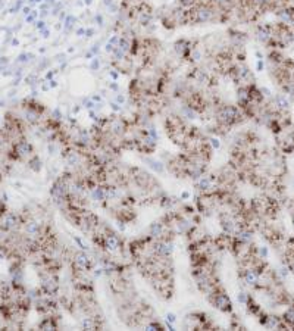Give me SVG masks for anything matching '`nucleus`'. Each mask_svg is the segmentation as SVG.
<instances>
[{"label": "nucleus", "instance_id": "4be33fe9", "mask_svg": "<svg viewBox=\"0 0 294 331\" xmlns=\"http://www.w3.org/2000/svg\"><path fill=\"white\" fill-rule=\"evenodd\" d=\"M273 103H275V107L279 112H285V111L290 109V100L285 97V94H276L273 97Z\"/></svg>", "mask_w": 294, "mask_h": 331}, {"label": "nucleus", "instance_id": "ddd939ff", "mask_svg": "<svg viewBox=\"0 0 294 331\" xmlns=\"http://www.w3.org/2000/svg\"><path fill=\"white\" fill-rule=\"evenodd\" d=\"M215 181H216V175H206V174H203V175L196 181V188H197L200 193L208 194V193H212V191H213V188H216Z\"/></svg>", "mask_w": 294, "mask_h": 331}, {"label": "nucleus", "instance_id": "72a5a7b5", "mask_svg": "<svg viewBox=\"0 0 294 331\" xmlns=\"http://www.w3.org/2000/svg\"><path fill=\"white\" fill-rule=\"evenodd\" d=\"M90 68H91L93 71H97V69L100 68V61H99V58H94V59L91 61V65H90Z\"/></svg>", "mask_w": 294, "mask_h": 331}, {"label": "nucleus", "instance_id": "8fccbe9b", "mask_svg": "<svg viewBox=\"0 0 294 331\" xmlns=\"http://www.w3.org/2000/svg\"><path fill=\"white\" fill-rule=\"evenodd\" d=\"M80 109H81V107H80V106L77 104V106H75V107L72 109V112H74V114H78V112H80Z\"/></svg>", "mask_w": 294, "mask_h": 331}, {"label": "nucleus", "instance_id": "864d4df0", "mask_svg": "<svg viewBox=\"0 0 294 331\" xmlns=\"http://www.w3.org/2000/svg\"><path fill=\"white\" fill-rule=\"evenodd\" d=\"M291 221H293V224H294V212L291 213Z\"/></svg>", "mask_w": 294, "mask_h": 331}, {"label": "nucleus", "instance_id": "5701e85b", "mask_svg": "<svg viewBox=\"0 0 294 331\" xmlns=\"http://www.w3.org/2000/svg\"><path fill=\"white\" fill-rule=\"evenodd\" d=\"M81 327L84 330H97V328H102V325L97 322L96 318H91V316H84L81 319Z\"/></svg>", "mask_w": 294, "mask_h": 331}, {"label": "nucleus", "instance_id": "aec40b11", "mask_svg": "<svg viewBox=\"0 0 294 331\" xmlns=\"http://www.w3.org/2000/svg\"><path fill=\"white\" fill-rule=\"evenodd\" d=\"M58 327H59V324L53 315H44V318L39 322L40 330H58Z\"/></svg>", "mask_w": 294, "mask_h": 331}, {"label": "nucleus", "instance_id": "09e8293b", "mask_svg": "<svg viewBox=\"0 0 294 331\" xmlns=\"http://www.w3.org/2000/svg\"><path fill=\"white\" fill-rule=\"evenodd\" d=\"M77 36H80V37H81V36H85V28H80V30L77 31Z\"/></svg>", "mask_w": 294, "mask_h": 331}, {"label": "nucleus", "instance_id": "dca6fc26", "mask_svg": "<svg viewBox=\"0 0 294 331\" xmlns=\"http://www.w3.org/2000/svg\"><path fill=\"white\" fill-rule=\"evenodd\" d=\"M209 2L216 9H219L221 12H224L230 17L240 5V0H209Z\"/></svg>", "mask_w": 294, "mask_h": 331}, {"label": "nucleus", "instance_id": "ea45409f", "mask_svg": "<svg viewBox=\"0 0 294 331\" xmlns=\"http://www.w3.org/2000/svg\"><path fill=\"white\" fill-rule=\"evenodd\" d=\"M109 90H112V91H118V90H119V87H118L116 81H112V83L109 84Z\"/></svg>", "mask_w": 294, "mask_h": 331}, {"label": "nucleus", "instance_id": "a18cd8bd", "mask_svg": "<svg viewBox=\"0 0 294 331\" xmlns=\"http://www.w3.org/2000/svg\"><path fill=\"white\" fill-rule=\"evenodd\" d=\"M91 99L96 102V103H102V97L99 96V94H94V96H91Z\"/></svg>", "mask_w": 294, "mask_h": 331}, {"label": "nucleus", "instance_id": "58836bf2", "mask_svg": "<svg viewBox=\"0 0 294 331\" xmlns=\"http://www.w3.org/2000/svg\"><path fill=\"white\" fill-rule=\"evenodd\" d=\"M109 74H110V77H112V80H113V81H116V80H118V77H119V72H118L116 69L110 71Z\"/></svg>", "mask_w": 294, "mask_h": 331}, {"label": "nucleus", "instance_id": "f704fd0d", "mask_svg": "<svg viewBox=\"0 0 294 331\" xmlns=\"http://www.w3.org/2000/svg\"><path fill=\"white\" fill-rule=\"evenodd\" d=\"M116 227H118V230H119L121 233H124V231L126 230L125 221H122V219H118V221H116Z\"/></svg>", "mask_w": 294, "mask_h": 331}, {"label": "nucleus", "instance_id": "c756f323", "mask_svg": "<svg viewBox=\"0 0 294 331\" xmlns=\"http://www.w3.org/2000/svg\"><path fill=\"white\" fill-rule=\"evenodd\" d=\"M83 104H84L85 109H88V111H91V109H94L96 107V102L90 97H87V99H83Z\"/></svg>", "mask_w": 294, "mask_h": 331}, {"label": "nucleus", "instance_id": "3c124183", "mask_svg": "<svg viewBox=\"0 0 294 331\" xmlns=\"http://www.w3.org/2000/svg\"><path fill=\"white\" fill-rule=\"evenodd\" d=\"M53 74H55V72H49V74H47V78H53Z\"/></svg>", "mask_w": 294, "mask_h": 331}, {"label": "nucleus", "instance_id": "2f4dec72", "mask_svg": "<svg viewBox=\"0 0 294 331\" xmlns=\"http://www.w3.org/2000/svg\"><path fill=\"white\" fill-rule=\"evenodd\" d=\"M165 321H167V322H171V324H177L178 318H177V315H175V313L168 312V313L165 315Z\"/></svg>", "mask_w": 294, "mask_h": 331}, {"label": "nucleus", "instance_id": "39448f33", "mask_svg": "<svg viewBox=\"0 0 294 331\" xmlns=\"http://www.w3.org/2000/svg\"><path fill=\"white\" fill-rule=\"evenodd\" d=\"M208 300L212 303L213 308H216V309L224 312V313H231L232 312L231 299L221 287H216V290L208 296Z\"/></svg>", "mask_w": 294, "mask_h": 331}, {"label": "nucleus", "instance_id": "2eb2a0df", "mask_svg": "<svg viewBox=\"0 0 294 331\" xmlns=\"http://www.w3.org/2000/svg\"><path fill=\"white\" fill-rule=\"evenodd\" d=\"M228 40L231 44L230 46L231 49H240V47H244V44L247 43V34L243 33V31L230 28L228 30Z\"/></svg>", "mask_w": 294, "mask_h": 331}, {"label": "nucleus", "instance_id": "f257e3e1", "mask_svg": "<svg viewBox=\"0 0 294 331\" xmlns=\"http://www.w3.org/2000/svg\"><path fill=\"white\" fill-rule=\"evenodd\" d=\"M244 118H247V115L238 104H218L215 107V123L227 131L234 125L240 124Z\"/></svg>", "mask_w": 294, "mask_h": 331}, {"label": "nucleus", "instance_id": "c03bdc74", "mask_svg": "<svg viewBox=\"0 0 294 331\" xmlns=\"http://www.w3.org/2000/svg\"><path fill=\"white\" fill-rule=\"evenodd\" d=\"M93 34H94V30H93V28H87V30H85V37H93Z\"/></svg>", "mask_w": 294, "mask_h": 331}, {"label": "nucleus", "instance_id": "0eeeda50", "mask_svg": "<svg viewBox=\"0 0 294 331\" xmlns=\"http://www.w3.org/2000/svg\"><path fill=\"white\" fill-rule=\"evenodd\" d=\"M187 78L191 84H196L200 87H208V85L210 87L213 84V75L209 74L205 68H200V66H194L189 72Z\"/></svg>", "mask_w": 294, "mask_h": 331}, {"label": "nucleus", "instance_id": "b1692460", "mask_svg": "<svg viewBox=\"0 0 294 331\" xmlns=\"http://www.w3.org/2000/svg\"><path fill=\"white\" fill-rule=\"evenodd\" d=\"M146 164H149V166L153 169V171H156L158 174H162L164 171H165V166L164 164H161L159 161H155V159H152V158H146V159H143Z\"/></svg>", "mask_w": 294, "mask_h": 331}, {"label": "nucleus", "instance_id": "7ed1b4c3", "mask_svg": "<svg viewBox=\"0 0 294 331\" xmlns=\"http://www.w3.org/2000/svg\"><path fill=\"white\" fill-rule=\"evenodd\" d=\"M36 149L25 137L15 142L12 147V162H25L30 164L36 158Z\"/></svg>", "mask_w": 294, "mask_h": 331}, {"label": "nucleus", "instance_id": "c9c22d12", "mask_svg": "<svg viewBox=\"0 0 294 331\" xmlns=\"http://www.w3.org/2000/svg\"><path fill=\"white\" fill-rule=\"evenodd\" d=\"M109 106H110V109H112L113 112H121V109H122V107H121V104L116 103V102H110Z\"/></svg>", "mask_w": 294, "mask_h": 331}, {"label": "nucleus", "instance_id": "a211bd4d", "mask_svg": "<svg viewBox=\"0 0 294 331\" xmlns=\"http://www.w3.org/2000/svg\"><path fill=\"white\" fill-rule=\"evenodd\" d=\"M234 239H235V242H238L241 245H252L253 233L247 227H244L235 233Z\"/></svg>", "mask_w": 294, "mask_h": 331}, {"label": "nucleus", "instance_id": "473e14b6", "mask_svg": "<svg viewBox=\"0 0 294 331\" xmlns=\"http://www.w3.org/2000/svg\"><path fill=\"white\" fill-rule=\"evenodd\" d=\"M74 24H75V18H74V17H68V18H66V22H65V30H66V31L72 30Z\"/></svg>", "mask_w": 294, "mask_h": 331}, {"label": "nucleus", "instance_id": "f03ea898", "mask_svg": "<svg viewBox=\"0 0 294 331\" xmlns=\"http://www.w3.org/2000/svg\"><path fill=\"white\" fill-rule=\"evenodd\" d=\"M27 218V212H17V210H6L2 216H0V233L2 234H11V233H17L21 231L22 226L25 223Z\"/></svg>", "mask_w": 294, "mask_h": 331}, {"label": "nucleus", "instance_id": "6ab92c4d", "mask_svg": "<svg viewBox=\"0 0 294 331\" xmlns=\"http://www.w3.org/2000/svg\"><path fill=\"white\" fill-rule=\"evenodd\" d=\"M90 196H91V199L96 200L97 203H106L105 188H103V186H99V183L94 184L93 187H90Z\"/></svg>", "mask_w": 294, "mask_h": 331}, {"label": "nucleus", "instance_id": "cd10ccee", "mask_svg": "<svg viewBox=\"0 0 294 331\" xmlns=\"http://www.w3.org/2000/svg\"><path fill=\"white\" fill-rule=\"evenodd\" d=\"M249 299H250V294H247V293H244V291H240V293L237 294V300H238L241 305H247Z\"/></svg>", "mask_w": 294, "mask_h": 331}, {"label": "nucleus", "instance_id": "9b49d317", "mask_svg": "<svg viewBox=\"0 0 294 331\" xmlns=\"http://www.w3.org/2000/svg\"><path fill=\"white\" fill-rule=\"evenodd\" d=\"M193 44L194 42H190L187 39H180L174 43V53L177 55L178 59L181 61H187L190 56V52L193 49Z\"/></svg>", "mask_w": 294, "mask_h": 331}, {"label": "nucleus", "instance_id": "412c9836", "mask_svg": "<svg viewBox=\"0 0 294 331\" xmlns=\"http://www.w3.org/2000/svg\"><path fill=\"white\" fill-rule=\"evenodd\" d=\"M260 324L269 330H275V328H281L282 327V322H281V318L275 316V315H268L265 316L263 321H260Z\"/></svg>", "mask_w": 294, "mask_h": 331}, {"label": "nucleus", "instance_id": "c85d7f7f", "mask_svg": "<svg viewBox=\"0 0 294 331\" xmlns=\"http://www.w3.org/2000/svg\"><path fill=\"white\" fill-rule=\"evenodd\" d=\"M208 143H209V146L213 150H218V149L221 147V140H219L218 137H209V139H208Z\"/></svg>", "mask_w": 294, "mask_h": 331}, {"label": "nucleus", "instance_id": "603ef678", "mask_svg": "<svg viewBox=\"0 0 294 331\" xmlns=\"http://www.w3.org/2000/svg\"><path fill=\"white\" fill-rule=\"evenodd\" d=\"M85 2V5H91V2H93V0H84Z\"/></svg>", "mask_w": 294, "mask_h": 331}, {"label": "nucleus", "instance_id": "7c9ffc66", "mask_svg": "<svg viewBox=\"0 0 294 331\" xmlns=\"http://www.w3.org/2000/svg\"><path fill=\"white\" fill-rule=\"evenodd\" d=\"M257 253H259V259H266V258H268V255H269L268 248H265V246H262V248L257 249Z\"/></svg>", "mask_w": 294, "mask_h": 331}, {"label": "nucleus", "instance_id": "f8f14e48", "mask_svg": "<svg viewBox=\"0 0 294 331\" xmlns=\"http://www.w3.org/2000/svg\"><path fill=\"white\" fill-rule=\"evenodd\" d=\"M260 271L256 268V267H247L246 269H243L241 272V278L243 281L249 286V287H259V283H260Z\"/></svg>", "mask_w": 294, "mask_h": 331}, {"label": "nucleus", "instance_id": "49530a36", "mask_svg": "<svg viewBox=\"0 0 294 331\" xmlns=\"http://www.w3.org/2000/svg\"><path fill=\"white\" fill-rule=\"evenodd\" d=\"M96 22H97V25L102 27V25H103V17H102V15H97V17H96Z\"/></svg>", "mask_w": 294, "mask_h": 331}, {"label": "nucleus", "instance_id": "a19ab883", "mask_svg": "<svg viewBox=\"0 0 294 331\" xmlns=\"http://www.w3.org/2000/svg\"><path fill=\"white\" fill-rule=\"evenodd\" d=\"M279 274H281V277H282V278H287L290 272H288V268H281L279 269Z\"/></svg>", "mask_w": 294, "mask_h": 331}, {"label": "nucleus", "instance_id": "37998d69", "mask_svg": "<svg viewBox=\"0 0 294 331\" xmlns=\"http://www.w3.org/2000/svg\"><path fill=\"white\" fill-rule=\"evenodd\" d=\"M263 68H265L263 59H259V61H257V71H263Z\"/></svg>", "mask_w": 294, "mask_h": 331}, {"label": "nucleus", "instance_id": "4c0bfd02", "mask_svg": "<svg viewBox=\"0 0 294 331\" xmlns=\"http://www.w3.org/2000/svg\"><path fill=\"white\" fill-rule=\"evenodd\" d=\"M125 96H124V94H116V97H115V102H116V103H119L121 104V106H122V104L125 103Z\"/></svg>", "mask_w": 294, "mask_h": 331}, {"label": "nucleus", "instance_id": "e433bc0d", "mask_svg": "<svg viewBox=\"0 0 294 331\" xmlns=\"http://www.w3.org/2000/svg\"><path fill=\"white\" fill-rule=\"evenodd\" d=\"M260 91H262V94H263L265 97H268V99H271V97H272V93H271V90H268L266 87H260Z\"/></svg>", "mask_w": 294, "mask_h": 331}, {"label": "nucleus", "instance_id": "de8ad7c7", "mask_svg": "<svg viewBox=\"0 0 294 331\" xmlns=\"http://www.w3.org/2000/svg\"><path fill=\"white\" fill-rule=\"evenodd\" d=\"M189 197H190V193H189V191H184V193L181 194V199H183V200H187Z\"/></svg>", "mask_w": 294, "mask_h": 331}, {"label": "nucleus", "instance_id": "20e7f679", "mask_svg": "<svg viewBox=\"0 0 294 331\" xmlns=\"http://www.w3.org/2000/svg\"><path fill=\"white\" fill-rule=\"evenodd\" d=\"M39 280H40V290L47 296H56L59 293L61 284H59V277L56 272H52L49 269H39Z\"/></svg>", "mask_w": 294, "mask_h": 331}, {"label": "nucleus", "instance_id": "6e6552de", "mask_svg": "<svg viewBox=\"0 0 294 331\" xmlns=\"http://www.w3.org/2000/svg\"><path fill=\"white\" fill-rule=\"evenodd\" d=\"M72 268L75 269L77 272H88V271H91V269L94 268L93 259L88 256V252L80 250V252H75V253H74Z\"/></svg>", "mask_w": 294, "mask_h": 331}, {"label": "nucleus", "instance_id": "9d476101", "mask_svg": "<svg viewBox=\"0 0 294 331\" xmlns=\"http://www.w3.org/2000/svg\"><path fill=\"white\" fill-rule=\"evenodd\" d=\"M158 147V140H155L153 137H150L146 133V130L143 131L141 137L137 139V150H140L141 153H153Z\"/></svg>", "mask_w": 294, "mask_h": 331}, {"label": "nucleus", "instance_id": "4468645a", "mask_svg": "<svg viewBox=\"0 0 294 331\" xmlns=\"http://www.w3.org/2000/svg\"><path fill=\"white\" fill-rule=\"evenodd\" d=\"M275 15H276L278 21L281 24L288 25V27L294 25V6H291V5L279 8L278 11H275Z\"/></svg>", "mask_w": 294, "mask_h": 331}, {"label": "nucleus", "instance_id": "423d86ee", "mask_svg": "<svg viewBox=\"0 0 294 331\" xmlns=\"http://www.w3.org/2000/svg\"><path fill=\"white\" fill-rule=\"evenodd\" d=\"M100 234V233H99ZM122 248V240L121 237L110 231V230H106L105 233L102 234V245H100V249H103L106 253L109 255H113V253H118Z\"/></svg>", "mask_w": 294, "mask_h": 331}, {"label": "nucleus", "instance_id": "393cba45", "mask_svg": "<svg viewBox=\"0 0 294 331\" xmlns=\"http://www.w3.org/2000/svg\"><path fill=\"white\" fill-rule=\"evenodd\" d=\"M72 242L78 246L80 250H84V252H90V248L87 246V243H84V240L78 236H72Z\"/></svg>", "mask_w": 294, "mask_h": 331}, {"label": "nucleus", "instance_id": "a878e982", "mask_svg": "<svg viewBox=\"0 0 294 331\" xmlns=\"http://www.w3.org/2000/svg\"><path fill=\"white\" fill-rule=\"evenodd\" d=\"M199 2H200V0H178V5H180L181 8H184V9H191V8H194Z\"/></svg>", "mask_w": 294, "mask_h": 331}, {"label": "nucleus", "instance_id": "bb28decb", "mask_svg": "<svg viewBox=\"0 0 294 331\" xmlns=\"http://www.w3.org/2000/svg\"><path fill=\"white\" fill-rule=\"evenodd\" d=\"M285 322H288L290 325H294V308H288L284 313V318H282Z\"/></svg>", "mask_w": 294, "mask_h": 331}, {"label": "nucleus", "instance_id": "79ce46f5", "mask_svg": "<svg viewBox=\"0 0 294 331\" xmlns=\"http://www.w3.org/2000/svg\"><path fill=\"white\" fill-rule=\"evenodd\" d=\"M6 210H8V206H6V203L2 200V202H0V216H2Z\"/></svg>", "mask_w": 294, "mask_h": 331}, {"label": "nucleus", "instance_id": "f3484780", "mask_svg": "<svg viewBox=\"0 0 294 331\" xmlns=\"http://www.w3.org/2000/svg\"><path fill=\"white\" fill-rule=\"evenodd\" d=\"M235 100L241 109L247 107L250 103V85H238L235 90Z\"/></svg>", "mask_w": 294, "mask_h": 331}, {"label": "nucleus", "instance_id": "1a4fd4ad", "mask_svg": "<svg viewBox=\"0 0 294 331\" xmlns=\"http://www.w3.org/2000/svg\"><path fill=\"white\" fill-rule=\"evenodd\" d=\"M273 27L271 24H259L254 28V37L256 40L263 44V46H269L272 42Z\"/></svg>", "mask_w": 294, "mask_h": 331}]
</instances>
